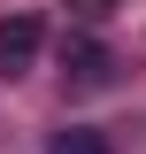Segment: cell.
I'll return each instance as SVG.
<instances>
[{"mask_svg":"<svg viewBox=\"0 0 146 154\" xmlns=\"http://www.w3.org/2000/svg\"><path fill=\"white\" fill-rule=\"evenodd\" d=\"M62 85H69V93H100V85H115V54H108L92 31L62 38Z\"/></svg>","mask_w":146,"mask_h":154,"instance_id":"6da1fadb","label":"cell"},{"mask_svg":"<svg viewBox=\"0 0 146 154\" xmlns=\"http://www.w3.org/2000/svg\"><path fill=\"white\" fill-rule=\"evenodd\" d=\"M38 46H46L38 16H8L0 23V77H31L38 69Z\"/></svg>","mask_w":146,"mask_h":154,"instance_id":"7a4b0ae2","label":"cell"},{"mask_svg":"<svg viewBox=\"0 0 146 154\" xmlns=\"http://www.w3.org/2000/svg\"><path fill=\"white\" fill-rule=\"evenodd\" d=\"M46 154H108V139H100V131H85V123H69V131H54V139H46Z\"/></svg>","mask_w":146,"mask_h":154,"instance_id":"3957f363","label":"cell"}]
</instances>
